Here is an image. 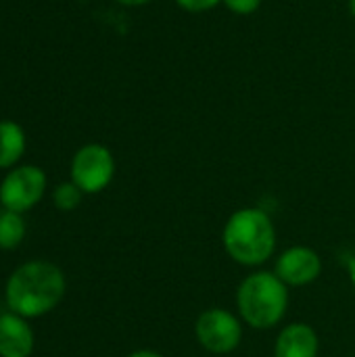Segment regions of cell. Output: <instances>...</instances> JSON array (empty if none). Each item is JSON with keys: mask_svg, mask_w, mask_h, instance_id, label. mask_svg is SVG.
<instances>
[{"mask_svg": "<svg viewBox=\"0 0 355 357\" xmlns=\"http://www.w3.org/2000/svg\"><path fill=\"white\" fill-rule=\"evenodd\" d=\"M65 274L59 266L33 259L21 264L6 280L4 301L8 312L33 320L50 314L65 297Z\"/></svg>", "mask_w": 355, "mask_h": 357, "instance_id": "1", "label": "cell"}, {"mask_svg": "<svg viewBox=\"0 0 355 357\" xmlns=\"http://www.w3.org/2000/svg\"><path fill=\"white\" fill-rule=\"evenodd\" d=\"M222 245L228 257L245 268L266 264L276 251V228L259 207L236 209L222 230Z\"/></svg>", "mask_w": 355, "mask_h": 357, "instance_id": "2", "label": "cell"}, {"mask_svg": "<svg viewBox=\"0 0 355 357\" xmlns=\"http://www.w3.org/2000/svg\"><path fill=\"white\" fill-rule=\"evenodd\" d=\"M289 307V287L274 272H253L236 289L239 318L255 328L270 331L278 326Z\"/></svg>", "mask_w": 355, "mask_h": 357, "instance_id": "3", "label": "cell"}, {"mask_svg": "<svg viewBox=\"0 0 355 357\" xmlns=\"http://www.w3.org/2000/svg\"><path fill=\"white\" fill-rule=\"evenodd\" d=\"M71 182L84 195H98L103 192L115 176V157L113 153L98 142L84 144L75 151L71 165H69Z\"/></svg>", "mask_w": 355, "mask_h": 357, "instance_id": "4", "label": "cell"}, {"mask_svg": "<svg viewBox=\"0 0 355 357\" xmlns=\"http://www.w3.org/2000/svg\"><path fill=\"white\" fill-rule=\"evenodd\" d=\"M195 337L209 354H232L243 341V320L224 307H209L199 314L195 322Z\"/></svg>", "mask_w": 355, "mask_h": 357, "instance_id": "5", "label": "cell"}, {"mask_svg": "<svg viewBox=\"0 0 355 357\" xmlns=\"http://www.w3.org/2000/svg\"><path fill=\"white\" fill-rule=\"evenodd\" d=\"M46 190V174L38 165L13 167L0 182V203L8 211L25 213L33 209Z\"/></svg>", "mask_w": 355, "mask_h": 357, "instance_id": "6", "label": "cell"}, {"mask_svg": "<svg viewBox=\"0 0 355 357\" xmlns=\"http://www.w3.org/2000/svg\"><path fill=\"white\" fill-rule=\"evenodd\" d=\"M274 274L287 287H308L322 274V259L312 247L295 245L282 251L274 264Z\"/></svg>", "mask_w": 355, "mask_h": 357, "instance_id": "7", "label": "cell"}, {"mask_svg": "<svg viewBox=\"0 0 355 357\" xmlns=\"http://www.w3.org/2000/svg\"><path fill=\"white\" fill-rule=\"evenodd\" d=\"M33 331L25 318L0 314V357H29L33 354Z\"/></svg>", "mask_w": 355, "mask_h": 357, "instance_id": "8", "label": "cell"}, {"mask_svg": "<svg viewBox=\"0 0 355 357\" xmlns=\"http://www.w3.org/2000/svg\"><path fill=\"white\" fill-rule=\"evenodd\" d=\"M320 339L318 333L303 322L287 324L274 343V357H318Z\"/></svg>", "mask_w": 355, "mask_h": 357, "instance_id": "9", "label": "cell"}, {"mask_svg": "<svg viewBox=\"0 0 355 357\" xmlns=\"http://www.w3.org/2000/svg\"><path fill=\"white\" fill-rule=\"evenodd\" d=\"M27 146V138L23 128L17 121L2 119L0 121V169H13Z\"/></svg>", "mask_w": 355, "mask_h": 357, "instance_id": "10", "label": "cell"}, {"mask_svg": "<svg viewBox=\"0 0 355 357\" xmlns=\"http://www.w3.org/2000/svg\"><path fill=\"white\" fill-rule=\"evenodd\" d=\"M27 234V226L23 220V213L2 209L0 211V249L13 251L17 249Z\"/></svg>", "mask_w": 355, "mask_h": 357, "instance_id": "11", "label": "cell"}, {"mask_svg": "<svg viewBox=\"0 0 355 357\" xmlns=\"http://www.w3.org/2000/svg\"><path fill=\"white\" fill-rule=\"evenodd\" d=\"M82 197H84V192L71 180L59 184L52 190V203H54V207L59 211H73V209H77L80 203H82Z\"/></svg>", "mask_w": 355, "mask_h": 357, "instance_id": "12", "label": "cell"}, {"mask_svg": "<svg viewBox=\"0 0 355 357\" xmlns=\"http://www.w3.org/2000/svg\"><path fill=\"white\" fill-rule=\"evenodd\" d=\"M262 2L264 0H222V6L226 10H230L232 15L249 17V15H255L262 8Z\"/></svg>", "mask_w": 355, "mask_h": 357, "instance_id": "13", "label": "cell"}, {"mask_svg": "<svg viewBox=\"0 0 355 357\" xmlns=\"http://www.w3.org/2000/svg\"><path fill=\"white\" fill-rule=\"evenodd\" d=\"M174 2L178 4L180 10H184L188 15H203L222 4V0H174Z\"/></svg>", "mask_w": 355, "mask_h": 357, "instance_id": "14", "label": "cell"}, {"mask_svg": "<svg viewBox=\"0 0 355 357\" xmlns=\"http://www.w3.org/2000/svg\"><path fill=\"white\" fill-rule=\"evenodd\" d=\"M126 357H163L159 351H153V349H138V351H132Z\"/></svg>", "mask_w": 355, "mask_h": 357, "instance_id": "15", "label": "cell"}, {"mask_svg": "<svg viewBox=\"0 0 355 357\" xmlns=\"http://www.w3.org/2000/svg\"><path fill=\"white\" fill-rule=\"evenodd\" d=\"M117 4H121V6H130V8H138V6H144V4H149L151 0H115Z\"/></svg>", "mask_w": 355, "mask_h": 357, "instance_id": "16", "label": "cell"}, {"mask_svg": "<svg viewBox=\"0 0 355 357\" xmlns=\"http://www.w3.org/2000/svg\"><path fill=\"white\" fill-rule=\"evenodd\" d=\"M347 8H349V15L355 19V0H347Z\"/></svg>", "mask_w": 355, "mask_h": 357, "instance_id": "17", "label": "cell"}, {"mask_svg": "<svg viewBox=\"0 0 355 357\" xmlns=\"http://www.w3.org/2000/svg\"><path fill=\"white\" fill-rule=\"evenodd\" d=\"M354 50H355V44H354Z\"/></svg>", "mask_w": 355, "mask_h": 357, "instance_id": "18", "label": "cell"}]
</instances>
